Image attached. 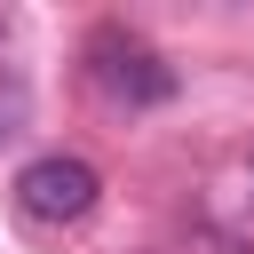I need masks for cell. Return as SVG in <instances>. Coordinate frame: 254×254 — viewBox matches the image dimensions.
<instances>
[{"instance_id":"obj_1","label":"cell","mask_w":254,"mask_h":254,"mask_svg":"<svg viewBox=\"0 0 254 254\" xmlns=\"http://www.w3.org/2000/svg\"><path fill=\"white\" fill-rule=\"evenodd\" d=\"M95 198H103V175H95L79 151H40V159L16 175V214H24V222H48V230L87 222Z\"/></svg>"},{"instance_id":"obj_2","label":"cell","mask_w":254,"mask_h":254,"mask_svg":"<svg viewBox=\"0 0 254 254\" xmlns=\"http://www.w3.org/2000/svg\"><path fill=\"white\" fill-rule=\"evenodd\" d=\"M87 71H95V87H103L111 103H127V111H143V103H167V95H175L167 56H159L151 40H135V32H119V24L87 40Z\"/></svg>"}]
</instances>
